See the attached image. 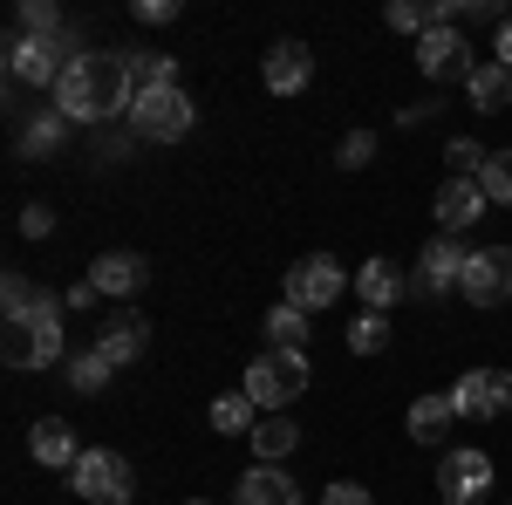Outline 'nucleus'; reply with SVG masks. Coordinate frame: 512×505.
<instances>
[{"mask_svg":"<svg viewBox=\"0 0 512 505\" xmlns=\"http://www.w3.org/2000/svg\"><path fill=\"white\" fill-rule=\"evenodd\" d=\"M137 103V69L123 48H96V55H69V76L55 89V110L69 123H103L123 117Z\"/></svg>","mask_w":512,"mask_h":505,"instance_id":"obj_1","label":"nucleus"},{"mask_svg":"<svg viewBox=\"0 0 512 505\" xmlns=\"http://www.w3.org/2000/svg\"><path fill=\"white\" fill-rule=\"evenodd\" d=\"M0 362L7 369H55L62 362V294L41 287L35 314H21V321L0 328Z\"/></svg>","mask_w":512,"mask_h":505,"instance_id":"obj_2","label":"nucleus"},{"mask_svg":"<svg viewBox=\"0 0 512 505\" xmlns=\"http://www.w3.org/2000/svg\"><path fill=\"white\" fill-rule=\"evenodd\" d=\"M308 383H315V376H308V355L301 349H267V355L246 362V396H253L260 410H287Z\"/></svg>","mask_w":512,"mask_h":505,"instance_id":"obj_3","label":"nucleus"},{"mask_svg":"<svg viewBox=\"0 0 512 505\" xmlns=\"http://www.w3.org/2000/svg\"><path fill=\"white\" fill-rule=\"evenodd\" d=\"M192 96L185 89H137V103H130V130L137 137H151V144H178V137H192Z\"/></svg>","mask_w":512,"mask_h":505,"instance_id":"obj_4","label":"nucleus"},{"mask_svg":"<svg viewBox=\"0 0 512 505\" xmlns=\"http://www.w3.org/2000/svg\"><path fill=\"white\" fill-rule=\"evenodd\" d=\"M451 403H458V424H492L512 410V376L506 369H465L451 383Z\"/></svg>","mask_w":512,"mask_h":505,"instance_id":"obj_5","label":"nucleus"},{"mask_svg":"<svg viewBox=\"0 0 512 505\" xmlns=\"http://www.w3.org/2000/svg\"><path fill=\"white\" fill-rule=\"evenodd\" d=\"M458 294H465L472 308H506L512 301V246H485V253H472Z\"/></svg>","mask_w":512,"mask_h":505,"instance_id":"obj_6","label":"nucleus"},{"mask_svg":"<svg viewBox=\"0 0 512 505\" xmlns=\"http://www.w3.org/2000/svg\"><path fill=\"white\" fill-rule=\"evenodd\" d=\"M342 287H349V273L335 267L328 253H308V260H294V267H287V308L315 314V308H328Z\"/></svg>","mask_w":512,"mask_h":505,"instance_id":"obj_7","label":"nucleus"},{"mask_svg":"<svg viewBox=\"0 0 512 505\" xmlns=\"http://www.w3.org/2000/svg\"><path fill=\"white\" fill-rule=\"evenodd\" d=\"M69 485H76L89 505H123L130 499V465H123L117 451H82L76 471H69Z\"/></svg>","mask_w":512,"mask_h":505,"instance_id":"obj_8","label":"nucleus"},{"mask_svg":"<svg viewBox=\"0 0 512 505\" xmlns=\"http://www.w3.org/2000/svg\"><path fill=\"white\" fill-rule=\"evenodd\" d=\"M417 69L431 82H465L478 69V55H472V41L458 35V28H431V35L417 41Z\"/></svg>","mask_w":512,"mask_h":505,"instance_id":"obj_9","label":"nucleus"},{"mask_svg":"<svg viewBox=\"0 0 512 505\" xmlns=\"http://www.w3.org/2000/svg\"><path fill=\"white\" fill-rule=\"evenodd\" d=\"M437 492H444L451 505L485 499V492H492V458L472 451V444H465V451H444V465H437Z\"/></svg>","mask_w":512,"mask_h":505,"instance_id":"obj_10","label":"nucleus"},{"mask_svg":"<svg viewBox=\"0 0 512 505\" xmlns=\"http://www.w3.org/2000/svg\"><path fill=\"white\" fill-rule=\"evenodd\" d=\"M7 76L28 82V89H62V76H69V62H62V48L55 41H14L7 48Z\"/></svg>","mask_w":512,"mask_h":505,"instance_id":"obj_11","label":"nucleus"},{"mask_svg":"<svg viewBox=\"0 0 512 505\" xmlns=\"http://www.w3.org/2000/svg\"><path fill=\"white\" fill-rule=\"evenodd\" d=\"M96 349L110 355L117 369H130V362H144V355H151V321H144L137 308H117L110 321H103V335H96Z\"/></svg>","mask_w":512,"mask_h":505,"instance_id":"obj_12","label":"nucleus"},{"mask_svg":"<svg viewBox=\"0 0 512 505\" xmlns=\"http://www.w3.org/2000/svg\"><path fill=\"white\" fill-rule=\"evenodd\" d=\"M485 205H492V198H485V185L451 171V178L437 185V226H444V233H465V226H478V219H485Z\"/></svg>","mask_w":512,"mask_h":505,"instance_id":"obj_13","label":"nucleus"},{"mask_svg":"<svg viewBox=\"0 0 512 505\" xmlns=\"http://www.w3.org/2000/svg\"><path fill=\"white\" fill-rule=\"evenodd\" d=\"M465 260H472V253H465L458 239L437 233L431 246H424V260H417V294H451V287L465 280Z\"/></svg>","mask_w":512,"mask_h":505,"instance_id":"obj_14","label":"nucleus"},{"mask_svg":"<svg viewBox=\"0 0 512 505\" xmlns=\"http://www.w3.org/2000/svg\"><path fill=\"white\" fill-rule=\"evenodd\" d=\"M96 294H110V301H130V294H144V280H151V260L144 253H96Z\"/></svg>","mask_w":512,"mask_h":505,"instance_id":"obj_15","label":"nucleus"},{"mask_svg":"<svg viewBox=\"0 0 512 505\" xmlns=\"http://www.w3.org/2000/svg\"><path fill=\"white\" fill-rule=\"evenodd\" d=\"M308 82H315L308 41H274V48H267V89H274V96H301Z\"/></svg>","mask_w":512,"mask_h":505,"instance_id":"obj_16","label":"nucleus"},{"mask_svg":"<svg viewBox=\"0 0 512 505\" xmlns=\"http://www.w3.org/2000/svg\"><path fill=\"white\" fill-rule=\"evenodd\" d=\"M355 294H362V314H390L403 294H410V280L396 260H369V267L355 273Z\"/></svg>","mask_w":512,"mask_h":505,"instance_id":"obj_17","label":"nucleus"},{"mask_svg":"<svg viewBox=\"0 0 512 505\" xmlns=\"http://www.w3.org/2000/svg\"><path fill=\"white\" fill-rule=\"evenodd\" d=\"M233 505H301V485H294L280 465H253L246 478H239V499Z\"/></svg>","mask_w":512,"mask_h":505,"instance_id":"obj_18","label":"nucleus"},{"mask_svg":"<svg viewBox=\"0 0 512 505\" xmlns=\"http://www.w3.org/2000/svg\"><path fill=\"white\" fill-rule=\"evenodd\" d=\"M28 451H35V465H62V471H76V458H82L76 430L62 424V417H41V424L28 430Z\"/></svg>","mask_w":512,"mask_h":505,"instance_id":"obj_19","label":"nucleus"},{"mask_svg":"<svg viewBox=\"0 0 512 505\" xmlns=\"http://www.w3.org/2000/svg\"><path fill=\"white\" fill-rule=\"evenodd\" d=\"M465 96H472V110H506L512 103V69H499V62H478L472 76H465Z\"/></svg>","mask_w":512,"mask_h":505,"instance_id":"obj_20","label":"nucleus"},{"mask_svg":"<svg viewBox=\"0 0 512 505\" xmlns=\"http://www.w3.org/2000/svg\"><path fill=\"white\" fill-rule=\"evenodd\" d=\"M451 424H458V403H451V396H417V403H410V437H417V444H437Z\"/></svg>","mask_w":512,"mask_h":505,"instance_id":"obj_21","label":"nucleus"},{"mask_svg":"<svg viewBox=\"0 0 512 505\" xmlns=\"http://www.w3.org/2000/svg\"><path fill=\"white\" fill-rule=\"evenodd\" d=\"M212 430H226V437H253V430H260V403H253L246 389L219 396V403H212Z\"/></svg>","mask_w":512,"mask_h":505,"instance_id":"obj_22","label":"nucleus"},{"mask_svg":"<svg viewBox=\"0 0 512 505\" xmlns=\"http://www.w3.org/2000/svg\"><path fill=\"white\" fill-rule=\"evenodd\" d=\"M246 444H253V458H260V465H280V458L301 444V430L287 424V417H260V430H253Z\"/></svg>","mask_w":512,"mask_h":505,"instance_id":"obj_23","label":"nucleus"},{"mask_svg":"<svg viewBox=\"0 0 512 505\" xmlns=\"http://www.w3.org/2000/svg\"><path fill=\"white\" fill-rule=\"evenodd\" d=\"M110 376H117V362H110L103 349H82V355H69V389H82V396L110 389Z\"/></svg>","mask_w":512,"mask_h":505,"instance_id":"obj_24","label":"nucleus"},{"mask_svg":"<svg viewBox=\"0 0 512 505\" xmlns=\"http://www.w3.org/2000/svg\"><path fill=\"white\" fill-rule=\"evenodd\" d=\"M267 342H274V349H301V342H308V314L280 301V308L267 314Z\"/></svg>","mask_w":512,"mask_h":505,"instance_id":"obj_25","label":"nucleus"},{"mask_svg":"<svg viewBox=\"0 0 512 505\" xmlns=\"http://www.w3.org/2000/svg\"><path fill=\"white\" fill-rule=\"evenodd\" d=\"M478 185H485V198H492V205H512V151H492V157H485Z\"/></svg>","mask_w":512,"mask_h":505,"instance_id":"obj_26","label":"nucleus"},{"mask_svg":"<svg viewBox=\"0 0 512 505\" xmlns=\"http://www.w3.org/2000/svg\"><path fill=\"white\" fill-rule=\"evenodd\" d=\"M383 342H390V321L383 314H355L349 321V355H376Z\"/></svg>","mask_w":512,"mask_h":505,"instance_id":"obj_27","label":"nucleus"},{"mask_svg":"<svg viewBox=\"0 0 512 505\" xmlns=\"http://www.w3.org/2000/svg\"><path fill=\"white\" fill-rule=\"evenodd\" d=\"M137 69V89H178V62L171 55H130Z\"/></svg>","mask_w":512,"mask_h":505,"instance_id":"obj_28","label":"nucleus"},{"mask_svg":"<svg viewBox=\"0 0 512 505\" xmlns=\"http://www.w3.org/2000/svg\"><path fill=\"white\" fill-rule=\"evenodd\" d=\"M35 280H28V273H7V280H0V308H7V321H21V314H35Z\"/></svg>","mask_w":512,"mask_h":505,"instance_id":"obj_29","label":"nucleus"},{"mask_svg":"<svg viewBox=\"0 0 512 505\" xmlns=\"http://www.w3.org/2000/svg\"><path fill=\"white\" fill-rule=\"evenodd\" d=\"M390 28H403V35H431V0H424V7H417V0H396L390 7Z\"/></svg>","mask_w":512,"mask_h":505,"instance_id":"obj_30","label":"nucleus"},{"mask_svg":"<svg viewBox=\"0 0 512 505\" xmlns=\"http://www.w3.org/2000/svg\"><path fill=\"white\" fill-rule=\"evenodd\" d=\"M62 130H69V117H62V110H48L41 123H28V151H55V144H62Z\"/></svg>","mask_w":512,"mask_h":505,"instance_id":"obj_31","label":"nucleus"},{"mask_svg":"<svg viewBox=\"0 0 512 505\" xmlns=\"http://www.w3.org/2000/svg\"><path fill=\"white\" fill-rule=\"evenodd\" d=\"M444 157L458 164V178H478V171H485V157H492V151H478L472 137H451V151H444Z\"/></svg>","mask_w":512,"mask_h":505,"instance_id":"obj_32","label":"nucleus"},{"mask_svg":"<svg viewBox=\"0 0 512 505\" xmlns=\"http://www.w3.org/2000/svg\"><path fill=\"white\" fill-rule=\"evenodd\" d=\"M369 157H376V137H369V130H349V137H342V171H362Z\"/></svg>","mask_w":512,"mask_h":505,"instance_id":"obj_33","label":"nucleus"},{"mask_svg":"<svg viewBox=\"0 0 512 505\" xmlns=\"http://www.w3.org/2000/svg\"><path fill=\"white\" fill-rule=\"evenodd\" d=\"M321 505H376V499H369L362 485H349V478H342V485H328V492H321Z\"/></svg>","mask_w":512,"mask_h":505,"instance_id":"obj_34","label":"nucleus"},{"mask_svg":"<svg viewBox=\"0 0 512 505\" xmlns=\"http://www.w3.org/2000/svg\"><path fill=\"white\" fill-rule=\"evenodd\" d=\"M48 226H55L48 205H28V212H21V233H28V239H48Z\"/></svg>","mask_w":512,"mask_h":505,"instance_id":"obj_35","label":"nucleus"},{"mask_svg":"<svg viewBox=\"0 0 512 505\" xmlns=\"http://www.w3.org/2000/svg\"><path fill=\"white\" fill-rule=\"evenodd\" d=\"M130 14H137V21H178V0H137Z\"/></svg>","mask_w":512,"mask_h":505,"instance_id":"obj_36","label":"nucleus"},{"mask_svg":"<svg viewBox=\"0 0 512 505\" xmlns=\"http://www.w3.org/2000/svg\"><path fill=\"white\" fill-rule=\"evenodd\" d=\"M492 62H499V69H512V21H499V48H492Z\"/></svg>","mask_w":512,"mask_h":505,"instance_id":"obj_37","label":"nucleus"},{"mask_svg":"<svg viewBox=\"0 0 512 505\" xmlns=\"http://www.w3.org/2000/svg\"><path fill=\"white\" fill-rule=\"evenodd\" d=\"M192 505H205V499H192Z\"/></svg>","mask_w":512,"mask_h":505,"instance_id":"obj_38","label":"nucleus"}]
</instances>
